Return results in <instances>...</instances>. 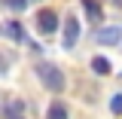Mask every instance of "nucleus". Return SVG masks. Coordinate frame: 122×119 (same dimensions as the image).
<instances>
[{
	"mask_svg": "<svg viewBox=\"0 0 122 119\" xmlns=\"http://www.w3.org/2000/svg\"><path fill=\"white\" fill-rule=\"evenodd\" d=\"M37 76H40L43 89H49V92H64V86H67V79H64V73H61V67L49 64V61H40V64H37Z\"/></svg>",
	"mask_w": 122,
	"mask_h": 119,
	"instance_id": "nucleus-1",
	"label": "nucleus"
},
{
	"mask_svg": "<svg viewBox=\"0 0 122 119\" xmlns=\"http://www.w3.org/2000/svg\"><path fill=\"white\" fill-rule=\"evenodd\" d=\"M76 40H79V18L76 15H64V21H61V46L73 49Z\"/></svg>",
	"mask_w": 122,
	"mask_h": 119,
	"instance_id": "nucleus-2",
	"label": "nucleus"
},
{
	"mask_svg": "<svg viewBox=\"0 0 122 119\" xmlns=\"http://www.w3.org/2000/svg\"><path fill=\"white\" fill-rule=\"evenodd\" d=\"M58 25H61V18H58V12H52V9H40L37 12V28H40V34H55L58 31Z\"/></svg>",
	"mask_w": 122,
	"mask_h": 119,
	"instance_id": "nucleus-3",
	"label": "nucleus"
},
{
	"mask_svg": "<svg viewBox=\"0 0 122 119\" xmlns=\"http://www.w3.org/2000/svg\"><path fill=\"white\" fill-rule=\"evenodd\" d=\"M95 40H98L101 46H119V40H122V28H119V25L101 28L98 34H95Z\"/></svg>",
	"mask_w": 122,
	"mask_h": 119,
	"instance_id": "nucleus-4",
	"label": "nucleus"
},
{
	"mask_svg": "<svg viewBox=\"0 0 122 119\" xmlns=\"http://www.w3.org/2000/svg\"><path fill=\"white\" fill-rule=\"evenodd\" d=\"M0 31H3V34H6L12 43H25V40H28V37H25V28H21L18 21H6V25H3Z\"/></svg>",
	"mask_w": 122,
	"mask_h": 119,
	"instance_id": "nucleus-5",
	"label": "nucleus"
},
{
	"mask_svg": "<svg viewBox=\"0 0 122 119\" xmlns=\"http://www.w3.org/2000/svg\"><path fill=\"white\" fill-rule=\"evenodd\" d=\"M79 3H82V9H86V18H89V21H101V18H104V9H101L98 0H79Z\"/></svg>",
	"mask_w": 122,
	"mask_h": 119,
	"instance_id": "nucleus-6",
	"label": "nucleus"
},
{
	"mask_svg": "<svg viewBox=\"0 0 122 119\" xmlns=\"http://www.w3.org/2000/svg\"><path fill=\"white\" fill-rule=\"evenodd\" d=\"M3 119H25V104L21 101H6L3 104Z\"/></svg>",
	"mask_w": 122,
	"mask_h": 119,
	"instance_id": "nucleus-7",
	"label": "nucleus"
},
{
	"mask_svg": "<svg viewBox=\"0 0 122 119\" xmlns=\"http://www.w3.org/2000/svg\"><path fill=\"white\" fill-rule=\"evenodd\" d=\"M92 70L98 76H107L113 70V64H110V58H104V55H95V58H92Z\"/></svg>",
	"mask_w": 122,
	"mask_h": 119,
	"instance_id": "nucleus-8",
	"label": "nucleus"
},
{
	"mask_svg": "<svg viewBox=\"0 0 122 119\" xmlns=\"http://www.w3.org/2000/svg\"><path fill=\"white\" fill-rule=\"evenodd\" d=\"M46 119H70V113H67V107H64V104L55 101V104L49 107V116H46Z\"/></svg>",
	"mask_w": 122,
	"mask_h": 119,
	"instance_id": "nucleus-9",
	"label": "nucleus"
},
{
	"mask_svg": "<svg viewBox=\"0 0 122 119\" xmlns=\"http://www.w3.org/2000/svg\"><path fill=\"white\" fill-rule=\"evenodd\" d=\"M110 113L122 116V95H113V98H110Z\"/></svg>",
	"mask_w": 122,
	"mask_h": 119,
	"instance_id": "nucleus-10",
	"label": "nucleus"
},
{
	"mask_svg": "<svg viewBox=\"0 0 122 119\" xmlns=\"http://www.w3.org/2000/svg\"><path fill=\"white\" fill-rule=\"evenodd\" d=\"M3 6H6V9H25L28 0H3Z\"/></svg>",
	"mask_w": 122,
	"mask_h": 119,
	"instance_id": "nucleus-11",
	"label": "nucleus"
},
{
	"mask_svg": "<svg viewBox=\"0 0 122 119\" xmlns=\"http://www.w3.org/2000/svg\"><path fill=\"white\" fill-rule=\"evenodd\" d=\"M0 76H6V58L0 55Z\"/></svg>",
	"mask_w": 122,
	"mask_h": 119,
	"instance_id": "nucleus-12",
	"label": "nucleus"
},
{
	"mask_svg": "<svg viewBox=\"0 0 122 119\" xmlns=\"http://www.w3.org/2000/svg\"><path fill=\"white\" fill-rule=\"evenodd\" d=\"M28 3H40V0H28Z\"/></svg>",
	"mask_w": 122,
	"mask_h": 119,
	"instance_id": "nucleus-13",
	"label": "nucleus"
}]
</instances>
